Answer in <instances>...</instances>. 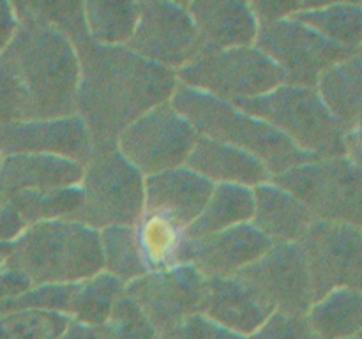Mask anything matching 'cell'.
Wrapping results in <instances>:
<instances>
[{"label":"cell","mask_w":362,"mask_h":339,"mask_svg":"<svg viewBox=\"0 0 362 339\" xmlns=\"http://www.w3.org/2000/svg\"><path fill=\"white\" fill-rule=\"evenodd\" d=\"M34 7L74 46L80 64L76 115L83 120L94 150L117 148L126 127L172 99L179 85L177 74L141 59L127 46L92 41L83 2H35Z\"/></svg>","instance_id":"obj_1"},{"label":"cell","mask_w":362,"mask_h":339,"mask_svg":"<svg viewBox=\"0 0 362 339\" xmlns=\"http://www.w3.org/2000/svg\"><path fill=\"white\" fill-rule=\"evenodd\" d=\"M18 27L0 53V126L76 115L74 46L30 2H13Z\"/></svg>","instance_id":"obj_2"},{"label":"cell","mask_w":362,"mask_h":339,"mask_svg":"<svg viewBox=\"0 0 362 339\" xmlns=\"http://www.w3.org/2000/svg\"><path fill=\"white\" fill-rule=\"evenodd\" d=\"M7 267L30 286L83 281L105 270L99 232L73 219L27 226L11 242Z\"/></svg>","instance_id":"obj_3"},{"label":"cell","mask_w":362,"mask_h":339,"mask_svg":"<svg viewBox=\"0 0 362 339\" xmlns=\"http://www.w3.org/2000/svg\"><path fill=\"white\" fill-rule=\"evenodd\" d=\"M173 108L189 120L200 136L232 145L260 159L272 179L317 157L297 148L288 138L264 120L251 117L232 102L177 85L172 99Z\"/></svg>","instance_id":"obj_4"},{"label":"cell","mask_w":362,"mask_h":339,"mask_svg":"<svg viewBox=\"0 0 362 339\" xmlns=\"http://www.w3.org/2000/svg\"><path fill=\"white\" fill-rule=\"evenodd\" d=\"M235 106L267 122L313 157L346 155V131L329 112L317 88L283 83L260 97L235 102Z\"/></svg>","instance_id":"obj_5"},{"label":"cell","mask_w":362,"mask_h":339,"mask_svg":"<svg viewBox=\"0 0 362 339\" xmlns=\"http://www.w3.org/2000/svg\"><path fill=\"white\" fill-rule=\"evenodd\" d=\"M81 207L73 221L101 232L110 226H136L145 208V177L119 148L94 150L80 182Z\"/></svg>","instance_id":"obj_6"},{"label":"cell","mask_w":362,"mask_h":339,"mask_svg":"<svg viewBox=\"0 0 362 339\" xmlns=\"http://www.w3.org/2000/svg\"><path fill=\"white\" fill-rule=\"evenodd\" d=\"M175 74L184 87L232 105L260 97L285 83L279 67L255 44L204 52Z\"/></svg>","instance_id":"obj_7"},{"label":"cell","mask_w":362,"mask_h":339,"mask_svg":"<svg viewBox=\"0 0 362 339\" xmlns=\"http://www.w3.org/2000/svg\"><path fill=\"white\" fill-rule=\"evenodd\" d=\"M272 182L299 198L317 221L362 230V172L346 155L304 162Z\"/></svg>","instance_id":"obj_8"},{"label":"cell","mask_w":362,"mask_h":339,"mask_svg":"<svg viewBox=\"0 0 362 339\" xmlns=\"http://www.w3.org/2000/svg\"><path fill=\"white\" fill-rule=\"evenodd\" d=\"M198 136L186 117L166 101L120 133L117 148L144 177L186 165Z\"/></svg>","instance_id":"obj_9"},{"label":"cell","mask_w":362,"mask_h":339,"mask_svg":"<svg viewBox=\"0 0 362 339\" xmlns=\"http://www.w3.org/2000/svg\"><path fill=\"white\" fill-rule=\"evenodd\" d=\"M255 46L279 67L285 85L310 88L317 87L329 67L356 53L327 41L293 18L262 23Z\"/></svg>","instance_id":"obj_10"},{"label":"cell","mask_w":362,"mask_h":339,"mask_svg":"<svg viewBox=\"0 0 362 339\" xmlns=\"http://www.w3.org/2000/svg\"><path fill=\"white\" fill-rule=\"evenodd\" d=\"M306 258L315 302L338 288L362 292V230L315 221L299 242Z\"/></svg>","instance_id":"obj_11"},{"label":"cell","mask_w":362,"mask_h":339,"mask_svg":"<svg viewBox=\"0 0 362 339\" xmlns=\"http://www.w3.org/2000/svg\"><path fill=\"white\" fill-rule=\"evenodd\" d=\"M127 48L148 62L177 73L202 53L186 2H140V18Z\"/></svg>","instance_id":"obj_12"},{"label":"cell","mask_w":362,"mask_h":339,"mask_svg":"<svg viewBox=\"0 0 362 339\" xmlns=\"http://www.w3.org/2000/svg\"><path fill=\"white\" fill-rule=\"evenodd\" d=\"M235 275L274 313L306 316L315 304L306 258L299 244H274Z\"/></svg>","instance_id":"obj_13"},{"label":"cell","mask_w":362,"mask_h":339,"mask_svg":"<svg viewBox=\"0 0 362 339\" xmlns=\"http://www.w3.org/2000/svg\"><path fill=\"white\" fill-rule=\"evenodd\" d=\"M205 278L191 265L148 272L127 282L126 293L144 313L158 335L166 334L200 313Z\"/></svg>","instance_id":"obj_14"},{"label":"cell","mask_w":362,"mask_h":339,"mask_svg":"<svg viewBox=\"0 0 362 339\" xmlns=\"http://www.w3.org/2000/svg\"><path fill=\"white\" fill-rule=\"evenodd\" d=\"M272 246L251 222H244L200 240L184 239L177 265H191L205 279L232 278L264 256Z\"/></svg>","instance_id":"obj_15"},{"label":"cell","mask_w":362,"mask_h":339,"mask_svg":"<svg viewBox=\"0 0 362 339\" xmlns=\"http://www.w3.org/2000/svg\"><path fill=\"white\" fill-rule=\"evenodd\" d=\"M92 141L78 115L45 120H23L0 126V154H45L87 165Z\"/></svg>","instance_id":"obj_16"},{"label":"cell","mask_w":362,"mask_h":339,"mask_svg":"<svg viewBox=\"0 0 362 339\" xmlns=\"http://www.w3.org/2000/svg\"><path fill=\"white\" fill-rule=\"evenodd\" d=\"M214 184L187 166L145 177L144 215L161 218L186 230L204 210Z\"/></svg>","instance_id":"obj_17"},{"label":"cell","mask_w":362,"mask_h":339,"mask_svg":"<svg viewBox=\"0 0 362 339\" xmlns=\"http://www.w3.org/2000/svg\"><path fill=\"white\" fill-rule=\"evenodd\" d=\"M200 39L202 53L253 46L258 35L257 16L250 2L194 0L186 2Z\"/></svg>","instance_id":"obj_18"},{"label":"cell","mask_w":362,"mask_h":339,"mask_svg":"<svg viewBox=\"0 0 362 339\" xmlns=\"http://www.w3.org/2000/svg\"><path fill=\"white\" fill-rule=\"evenodd\" d=\"M200 313L226 331L253 335L274 311L237 275L205 279Z\"/></svg>","instance_id":"obj_19"},{"label":"cell","mask_w":362,"mask_h":339,"mask_svg":"<svg viewBox=\"0 0 362 339\" xmlns=\"http://www.w3.org/2000/svg\"><path fill=\"white\" fill-rule=\"evenodd\" d=\"M184 166L214 186L232 184L255 189L272 180L267 166L253 154L205 136H198Z\"/></svg>","instance_id":"obj_20"},{"label":"cell","mask_w":362,"mask_h":339,"mask_svg":"<svg viewBox=\"0 0 362 339\" xmlns=\"http://www.w3.org/2000/svg\"><path fill=\"white\" fill-rule=\"evenodd\" d=\"M83 165L45 154L4 155L0 161V193L64 189L80 186Z\"/></svg>","instance_id":"obj_21"},{"label":"cell","mask_w":362,"mask_h":339,"mask_svg":"<svg viewBox=\"0 0 362 339\" xmlns=\"http://www.w3.org/2000/svg\"><path fill=\"white\" fill-rule=\"evenodd\" d=\"M253 194L251 225L272 244H299L308 228L317 221L299 198L272 180L255 187Z\"/></svg>","instance_id":"obj_22"},{"label":"cell","mask_w":362,"mask_h":339,"mask_svg":"<svg viewBox=\"0 0 362 339\" xmlns=\"http://www.w3.org/2000/svg\"><path fill=\"white\" fill-rule=\"evenodd\" d=\"M315 88L346 134L359 126L362 115V59L357 56V53L329 67Z\"/></svg>","instance_id":"obj_23"},{"label":"cell","mask_w":362,"mask_h":339,"mask_svg":"<svg viewBox=\"0 0 362 339\" xmlns=\"http://www.w3.org/2000/svg\"><path fill=\"white\" fill-rule=\"evenodd\" d=\"M255 194L251 187L218 184L197 219L184 230L186 240H200L237 225L251 222Z\"/></svg>","instance_id":"obj_24"},{"label":"cell","mask_w":362,"mask_h":339,"mask_svg":"<svg viewBox=\"0 0 362 339\" xmlns=\"http://www.w3.org/2000/svg\"><path fill=\"white\" fill-rule=\"evenodd\" d=\"M306 318L318 339H356L362 332V292L334 290L317 300Z\"/></svg>","instance_id":"obj_25"},{"label":"cell","mask_w":362,"mask_h":339,"mask_svg":"<svg viewBox=\"0 0 362 339\" xmlns=\"http://www.w3.org/2000/svg\"><path fill=\"white\" fill-rule=\"evenodd\" d=\"M293 20L308 25L327 41L356 52L362 44V2H322L313 9L293 14Z\"/></svg>","instance_id":"obj_26"},{"label":"cell","mask_w":362,"mask_h":339,"mask_svg":"<svg viewBox=\"0 0 362 339\" xmlns=\"http://www.w3.org/2000/svg\"><path fill=\"white\" fill-rule=\"evenodd\" d=\"M83 14L92 41L103 46H126L140 18V2L88 0L83 2Z\"/></svg>","instance_id":"obj_27"},{"label":"cell","mask_w":362,"mask_h":339,"mask_svg":"<svg viewBox=\"0 0 362 339\" xmlns=\"http://www.w3.org/2000/svg\"><path fill=\"white\" fill-rule=\"evenodd\" d=\"M124 290L126 285L106 270L78 281L71 320L90 328L103 327L115 302L124 295Z\"/></svg>","instance_id":"obj_28"},{"label":"cell","mask_w":362,"mask_h":339,"mask_svg":"<svg viewBox=\"0 0 362 339\" xmlns=\"http://www.w3.org/2000/svg\"><path fill=\"white\" fill-rule=\"evenodd\" d=\"M16 208L25 228L37 222L57 221V219H74L81 207L80 186L64 189L46 191H21L6 194Z\"/></svg>","instance_id":"obj_29"},{"label":"cell","mask_w":362,"mask_h":339,"mask_svg":"<svg viewBox=\"0 0 362 339\" xmlns=\"http://www.w3.org/2000/svg\"><path fill=\"white\" fill-rule=\"evenodd\" d=\"M105 270L127 285L151 268L145 263L134 226H110L99 232Z\"/></svg>","instance_id":"obj_30"},{"label":"cell","mask_w":362,"mask_h":339,"mask_svg":"<svg viewBox=\"0 0 362 339\" xmlns=\"http://www.w3.org/2000/svg\"><path fill=\"white\" fill-rule=\"evenodd\" d=\"M136 237L141 254L151 272L166 270L177 265V254L184 240V232L161 218L141 215Z\"/></svg>","instance_id":"obj_31"},{"label":"cell","mask_w":362,"mask_h":339,"mask_svg":"<svg viewBox=\"0 0 362 339\" xmlns=\"http://www.w3.org/2000/svg\"><path fill=\"white\" fill-rule=\"evenodd\" d=\"M98 332L99 339H159L158 332L126 293L117 300L112 314Z\"/></svg>","instance_id":"obj_32"},{"label":"cell","mask_w":362,"mask_h":339,"mask_svg":"<svg viewBox=\"0 0 362 339\" xmlns=\"http://www.w3.org/2000/svg\"><path fill=\"white\" fill-rule=\"evenodd\" d=\"M251 339H318L306 316L274 313Z\"/></svg>","instance_id":"obj_33"},{"label":"cell","mask_w":362,"mask_h":339,"mask_svg":"<svg viewBox=\"0 0 362 339\" xmlns=\"http://www.w3.org/2000/svg\"><path fill=\"white\" fill-rule=\"evenodd\" d=\"M161 339H244L243 335L233 334L216 321L209 320L205 314L198 313L184 320L175 328L159 335Z\"/></svg>","instance_id":"obj_34"},{"label":"cell","mask_w":362,"mask_h":339,"mask_svg":"<svg viewBox=\"0 0 362 339\" xmlns=\"http://www.w3.org/2000/svg\"><path fill=\"white\" fill-rule=\"evenodd\" d=\"M250 4L255 16H257L258 25H262L285 20V18L300 13V11L313 9V7L320 6L322 2H310V0H258V2Z\"/></svg>","instance_id":"obj_35"},{"label":"cell","mask_w":362,"mask_h":339,"mask_svg":"<svg viewBox=\"0 0 362 339\" xmlns=\"http://www.w3.org/2000/svg\"><path fill=\"white\" fill-rule=\"evenodd\" d=\"M25 230L23 221L18 215L9 198L0 193V244L13 242Z\"/></svg>","instance_id":"obj_36"},{"label":"cell","mask_w":362,"mask_h":339,"mask_svg":"<svg viewBox=\"0 0 362 339\" xmlns=\"http://www.w3.org/2000/svg\"><path fill=\"white\" fill-rule=\"evenodd\" d=\"M16 27L18 18L13 2H0V53L4 52V48L13 39Z\"/></svg>","instance_id":"obj_37"},{"label":"cell","mask_w":362,"mask_h":339,"mask_svg":"<svg viewBox=\"0 0 362 339\" xmlns=\"http://www.w3.org/2000/svg\"><path fill=\"white\" fill-rule=\"evenodd\" d=\"M346 157L362 172V126L346 134Z\"/></svg>","instance_id":"obj_38"},{"label":"cell","mask_w":362,"mask_h":339,"mask_svg":"<svg viewBox=\"0 0 362 339\" xmlns=\"http://www.w3.org/2000/svg\"><path fill=\"white\" fill-rule=\"evenodd\" d=\"M356 53H357V56H361V59H362V44L356 49Z\"/></svg>","instance_id":"obj_39"},{"label":"cell","mask_w":362,"mask_h":339,"mask_svg":"<svg viewBox=\"0 0 362 339\" xmlns=\"http://www.w3.org/2000/svg\"><path fill=\"white\" fill-rule=\"evenodd\" d=\"M359 126H362V115H361V119H359ZM359 126H357V127H359Z\"/></svg>","instance_id":"obj_40"},{"label":"cell","mask_w":362,"mask_h":339,"mask_svg":"<svg viewBox=\"0 0 362 339\" xmlns=\"http://www.w3.org/2000/svg\"><path fill=\"white\" fill-rule=\"evenodd\" d=\"M356 339H362V332H361V334L359 335H357V338Z\"/></svg>","instance_id":"obj_41"},{"label":"cell","mask_w":362,"mask_h":339,"mask_svg":"<svg viewBox=\"0 0 362 339\" xmlns=\"http://www.w3.org/2000/svg\"><path fill=\"white\" fill-rule=\"evenodd\" d=\"M0 161H2V154H0Z\"/></svg>","instance_id":"obj_42"}]
</instances>
